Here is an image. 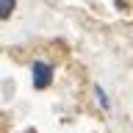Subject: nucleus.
<instances>
[{
	"mask_svg": "<svg viewBox=\"0 0 133 133\" xmlns=\"http://www.w3.org/2000/svg\"><path fill=\"white\" fill-rule=\"evenodd\" d=\"M33 72V89H47L50 83H53V66L47 64V61H36V64L31 66Z\"/></svg>",
	"mask_w": 133,
	"mask_h": 133,
	"instance_id": "nucleus-1",
	"label": "nucleus"
},
{
	"mask_svg": "<svg viewBox=\"0 0 133 133\" xmlns=\"http://www.w3.org/2000/svg\"><path fill=\"white\" fill-rule=\"evenodd\" d=\"M28 133H33V130H28Z\"/></svg>",
	"mask_w": 133,
	"mask_h": 133,
	"instance_id": "nucleus-4",
	"label": "nucleus"
},
{
	"mask_svg": "<svg viewBox=\"0 0 133 133\" xmlns=\"http://www.w3.org/2000/svg\"><path fill=\"white\" fill-rule=\"evenodd\" d=\"M17 8V0H0V19H8Z\"/></svg>",
	"mask_w": 133,
	"mask_h": 133,
	"instance_id": "nucleus-2",
	"label": "nucleus"
},
{
	"mask_svg": "<svg viewBox=\"0 0 133 133\" xmlns=\"http://www.w3.org/2000/svg\"><path fill=\"white\" fill-rule=\"evenodd\" d=\"M94 97H97V103H100V108H111V100L105 97V91H103V86H94Z\"/></svg>",
	"mask_w": 133,
	"mask_h": 133,
	"instance_id": "nucleus-3",
	"label": "nucleus"
}]
</instances>
